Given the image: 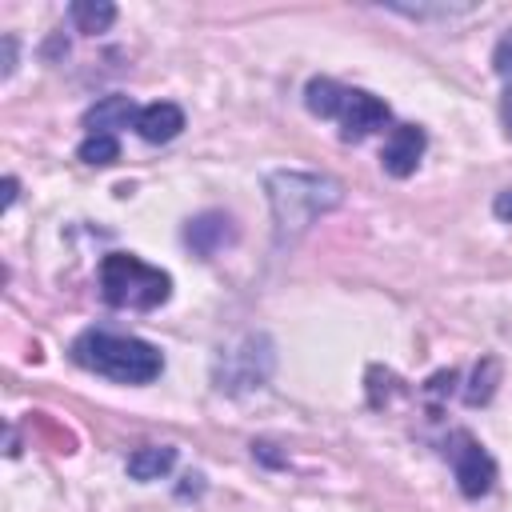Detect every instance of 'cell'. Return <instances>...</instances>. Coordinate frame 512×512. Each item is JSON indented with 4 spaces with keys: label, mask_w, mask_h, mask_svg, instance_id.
Returning a JSON list of instances; mask_svg holds the SVG:
<instances>
[{
    "label": "cell",
    "mask_w": 512,
    "mask_h": 512,
    "mask_svg": "<svg viewBox=\"0 0 512 512\" xmlns=\"http://www.w3.org/2000/svg\"><path fill=\"white\" fill-rule=\"evenodd\" d=\"M268 204L276 220V236H300L316 216L344 204V184L320 172H272L268 176Z\"/></svg>",
    "instance_id": "obj_1"
},
{
    "label": "cell",
    "mask_w": 512,
    "mask_h": 512,
    "mask_svg": "<svg viewBox=\"0 0 512 512\" xmlns=\"http://www.w3.org/2000/svg\"><path fill=\"white\" fill-rule=\"evenodd\" d=\"M72 360L88 372H100L120 384H152L164 372V356L156 344L140 336H116V332H80L72 340Z\"/></svg>",
    "instance_id": "obj_2"
},
{
    "label": "cell",
    "mask_w": 512,
    "mask_h": 512,
    "mask_svg": "<svg viewBox=\"0 0 512 512\" xmlns=\"http://www.w3.org/2000/svg\"><path fill=\"white\" fill-rule=\"evenodd\" d=\"M100 292L112 308H156L172 296V276L132 252H112L100 264Z\"/></svg>",
    "instance_id": "obj_3"
},
{
    "label": "cell",
    "mask_w": 512,
    "mask_h": 512,
    "mask_svg": "<svg viewBox=\"0 0 512 512\" xmlns=\"http://www.w3.org/2000/svg\"><path fill=\"white\" fill-rule=\"evenodd\" d=\"M268 368H272L268 340L264 336H244L240 348H228L216 360V380L228 392H244V388H260L264 376H268Z\"/></svg>",
    "instance_id": "obj_4"
},
{
    "label": "cell",
    "mask_w": 512,
    "mask_h": 512,
    "mask_svg": "<svg viewBox=\"0 0 512 512\" xmlns=\"http://www.w3.org/2000/svg\"><path fill=\"white\" fill-rule=\"evenodd\" d=\"M388 104L380 100V96H372V92H364V88H344V96H340V108H336V124H340V140H368L372 132H380L384 124H388Z\"/></svg>",
    "instance_id": "obj_5"
},
{
    "label": "cell",
    "mask_w": 512,
    "mask_h": 512,
    "mask_svg": "<svg viewBox=\"0 0 512 512\" xmlns=\"http://www.w3.org/2000/svg\"><path fill=\"white\" fill-rule=\"evenodd\" d=\"M448 456H452V468H456V484H460V492H464L468 500H476V496H484V492L492 488L496 464H492V456L480 448V440H472L468 432H452Z\"/></svg>",
    "instance_id": "obj_6"
},
{
    "label": "cell",
    "mask_w": 512,
    "mask_h": 512,
    "mask_svg": "<svg viewBox=\"0 0 512 512\" xmlns=\"http://www.w3.org/2000/svg\"><path fill=\"white\" fill-rule=\"evenodd\" d=\"M424 148H428L424 128H416V124H396V128L388 132L384 148H380V164H384V172H388V176L404 180V176H412V172H416V164H420Z\"/></svg>",
    "instance_id": "obj_7"
},
{
    "label": "cell",
    "mask_w": 512,
    "mask_h": 512,
    "mask_svg": "<svg viewBox=\"0 0 512 512\" xmlns=\"http://www.w3.org/2000/svg\"><path fill=\"white\" fill-rule=\"evenodd\" d=\"M136 132L148 140V144H168L184 132V112L180 104L172 100H156V104H144L140 116H136Z\"/></svg>",
    "instance_id": "obj_8"
},
{
    "label": "cell",
    "mask_w": 512,
    "mask_h": 512,
    "mask_svg": "<svg viewBox=\"0 0 512 512\" xmlns=\"http://www.w3.org/2000/svg\"><path fill=\"white\" fill-rule=\"evenodd\" d=\"M136 116H140V108L128 100V96H104V100H96L88 112H84V128L88 132H104V136H116L120 128H136Z\"/></svg>",
    "instance_id": "obj_9"
},
{
    "label": "cell",
    "mask_w": 512,
    "mask_h": 512,
    "mask_svg": "<svg viewBox=\"0 0 512 512\" xmlns=\"http://www.w3.org/2000/svg\"><path fill=\"white\" fill-rule=\"evenodd\" d=\"M184 240L192 244V252H196V256H216V252L232 240V220H228L224 212H204V216L188 220Z\"/></svg>",
    "instance_id": "obj_10"
},
{
    "label": "cell",
    "mask_w": 512,
    "mask_h": 512,
    "mask_svg": "<svg viewBox=\"0 0 512 512\" xmlns=\"http://www.w3.org/2000/svg\"><path fill=\"white\" fill-rule=\"evenodd\" d=\"M172 464H176V448H168V444H148V448H136V452L128 456V476L148 484V480L168 476Z\"/></svg>",
    "instance_id": "obj_11"
},
{
    "label": "cell",
    "mask_w": 512,
    "mask_h": 512,
    "mask_svg": "<svg viewBox=\"0 0 512 512\" xmlns=\"http://www.w3.org/2000/svg\"><path fill=\"white\" fill-rule=\"evenodd\" d=\"M68 16H72V24H76V32H104L112 20H116V8L112 4H104V0H76L72 8H68Z\"/></svg>",
    "instance_id": "obj_12"
},
{
    "label": "cell",
    "mask_w": 512,
    "mask_h": 512,
    "mask_svg": "<svg viewBox=\"0 0 512 512\" xmlns=\"http://www.w3.org/2000/svg\"><path fill=\"white\" fill-rule=\"evenodd\" d=\"M76 156H80L84 164H96V168L116 164V160H120V140H116V136H104V132H88V136L80 140Z\"/></svg>",
    "instance_id": "obj_13"
},
{
    "label": "cell",
    "mask_w": 512,
    "mask_h": 512,
    "mask_svg": "<svg viewBox=\"0 0 512 512\" xmlns=\"http://www.w3.org/2000/svg\"><path fill=\"white\" fill-rule=\"evenodd\" d=\"M492 64H496V72L512 84V28L500 36V44H496V52H492Z\"/></svg>",
    "instance_id": "obj_14"
},
{
    "label": "cell",
    "mask_w": 512,
    "mask_h": 512,
    "mask_svg": "<svg viewBox=\"0 0 512 512\" xmlns=\"http://www.w3.org/2000/svg\"><path fill=\"white\" fill-rule=\"evenodd\" d=\"M492 212L504 220V224H512V188H504V192H496V200H492Z\"/></svg>",
    "instance_id": "obj_15"
},
{
    "label": "cell",
    "mask_w": 512,
    "mask_h": 512,
    "mask_svg": "<svg viewBox=\"0 0 512 512\" xmlns=\"http://www.w3.org/2000/svg\"><path fill=\"white\" fill-rule=\"evenodd\" d=\"M500 116H504V132L512 136V84H508L504 96H500Z\"/></svg>",
    "instance_id": "obj_16"
},
{
    "label": "cell",
    "mask_w": 512,
    "mask_h": 512,
    "mask_svg": "<svg viewBox=\"0 0 512 512\" xmlns=\"http://www.w3.org/2000/svg\"><path fill=\"white\" fill-rule=\"evenodd\" d=\"M12 68H16V40L4 36V76H12Z\"/></svg>",
    "instance_id": "obj_17"
},
{
    "label": "cell",
    "mask_w": 512,
    "mask_h": 512,
    "mask_svg": "<svg viewBox=\"0 0 512 512\" xmlns=\"http://www.w3.org/2000/svg\"><path fill=\"white\" fill-rule=\"evenodd\" d=\"M12 200H16V176L4 180V208H12Z\"/></svg>",
    "instance_id": "obj_18"
}]
</instances>
